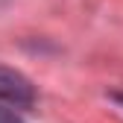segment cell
Wrapping results in <instances>:
<instances>
[{
	"mask_svg": "<svg viewBox=\"0 0 123 123\" xmlns=\"http://www.w3.org/2000/svg\"><path fill=\"white\" fill-rule=\"evenodd\" d=\"M0 100L15 103V105H29L35 100V91H32L26 76H21L18 70L0 65Z\"/></svg>",
	"mask_w": 123,
	"mask_h": 123,
	"instance_id": "obj_1",
	"label": "cell"
},
{
	"mask_svg": "<svg viewBox=\"0 0 123 123\" xmlns=\"http://www.w3.org/2000/svg\"><path fill=\"white\" fill-rule=\"evenodd\" d=\"M0 123H24V120L15 114L12 109H3V105H0Z\"/></svg>",
	"mask_w": 123,
	"mask_h": 123,
	"instance_id": "obj_2",
	"label": "cell"
}]
</instances>
